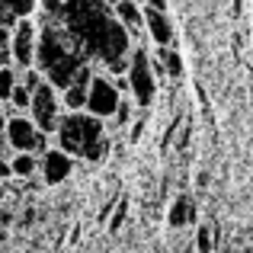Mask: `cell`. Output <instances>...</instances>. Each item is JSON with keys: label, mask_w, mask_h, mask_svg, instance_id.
<instances>
[{"label": "cell", "mask_w": 253, "mask_h": 253, "mask_svg": "<svg viewBox=\"0 0 253 253\" xmlns=\"http://www.w3.org/2000/svg\"><path fill=\"white\" fill-rule=\"evenodd\" d=\"M64 29L84 45V51L109 68L112 61L131 55V42L122 23L116 19L106 0H64V10L58 16Z\"/></svg>", "instance_id": "obj_1"}, {"label": "cell", "mask_w": 253, "mask_h": 253, "mask_svg": "<svg viewBox=\"0 0 253 253\" xmlns=\"http://www.w3.org/2000/svg\"><path fill=\"white\" fill-rule=\"evenodd\" d=\"M90 64V55L84 51V45L64 29L61 19L45 23L39 29V48H36V68L45 74V81L58 90L74 84V77L81 74V68Z\"/></svg>", "instance_id": "obj_2"}, {"label": "cell", "mask_w": 253, "mask_h": 253, "mask_svg": "<svg viewBox=\"0 0 253 253\" xmlns=\"http://www.w3.org/2000/svg\"><path fill=\"white\" fill-rule=\"evenodd\" d=\"M103 122L106 119L93 116V112H68V116H61V122H58V148L68 151L71 157H84V151L90 148L93 141H99V138H106L103 131Z\"/></svg>", "instance_id": "obj_3"}, {"label": "cell", "mask_w": 253, "mask_h": 253, "mask_svg": "<svg viewBox=\"0 0 253 253\" xmlns=\"http://www.w3.org/2000/svg\"><path fill=\"white\" fill-rule=\"evenodd\" d=\"M128 86L138 106H154L157 96V74H154V61L144 48H131V61H128Z\"/></svg>", "instance_id": "obj_4"}, {"label": "cell", "mask_w": 253, "mask_h": 253, "mask_svg": "<svg viewBox=\"0 0 253 253\" xmlns=\"http://www.w3.org/2000/svg\"><path fill=\"white\" fill-rule=\"evenodd\" d=\"M61 106H64L61 103V90L45 81L42 86H36V90H32L29 116H32V122H36L45 135H55V131H58V122H61Z\"/></svg>", "instance_id": "obj_5"}, {"label": "cell", "mask_w": 253, "mask_h": 253, "mask_svg": "<svg viewBox=\"0 0 253 253\" xmlns=\"http://www.w3.org/2000/svg\"><path fill=\"white\" fill-rule=\"evenodd\" d=\"M6 138H10L13 151H32V154H45V131L39 128L36 122H32V116H13L6 119Z\"/></svg>", "instance_id": "obj_6"}, {"label": "cell", "mask_w": 253, "mask_h": 253, "mask_svg": "<svg viewBox=\"0 0 253 253\" xmlns=\"http://www.w3.org/2000/svg\"><path fill=\"white\" fill-rule=\"evenodd\" d=\"M36 48H39V29L29 16H23L13 29V45H10V55L16 68H36Z\"/></svg>", "instance_id": "obj_7"}, {"label": "cell", "mask_w": 253, "mask_h": 253, "mask_svg": "<svg viewBox=\"0 0 253 253\" xmlns=\"http://www.w3.org/2000/svg\"><path fill=\"white\" fill-rule=\"evenodd\" d=\"M119 103H122V90H119L112 81H106L103 74L93 77L90 99H86V112H93V116H99V119H112L116 109H119Z\"/></svg>", "instance_id": "obj_8"}, {"label": "cell", "mask_w": 253, "mask_h": 253, "mask_svg": "<svg viewBox=\"0 0 253 253\" xmlns=\"http://www.w3.org/2000/svg\"><path fill=\"white\" fill-rule=\"evenodd\" d=\"M39 173H42V183L58 186L74 173V157L61 148H48L42 157H39Z\"/></svg>", "instance_id": "obj_9"}, {"label": "cell", "mask_w": 253, "mask_h": 253, "mask_svg": "<svg viewBox=\"0 0 253 253\" xmlns=\"http://www.w3.org/2000/svg\"><path fill=\"white\" fill-rule=\"evenodd\" d=\"M93 77H96V71L86 64V68H81V74L74 77V84L61 90V103H64V109H68V112H84V109H86V99H90V84H93Z\"/></svg>", "instance_id": "obj_10"}, {"label": "cell", "mask_w": 253, "mask_h": 253, "mask_svg": "<svg viewBox=\"0 0 253 253\" xmlns=\"http://www.w3.org/2000/svg\"><path fill=\"white\" fill-rule=\"evenodd\" d=\"M144 29L154 45H173V36H176L167 10H154V6H144Z\"/></svg>", "instance_id": "obj_11"}, {"label": "cell", "mask_w": 253, "mask_h": 253, "mask_svg": "<svg viewBox=\"0 0 253 253\" xmlns=\"http://www.w3.org/2000/svg\"><path fill=\"white\" fill-rule=\"evenodd\" d=\"M112 13L125 29H141L144 26V6L138 0H119V3H112Z\"/></svg>", "instance_id": "obj_12"}, {"label": "cell", "mask_w": 253, "mask_h": 253, "mask_svg": "<svg viewBox=\"0 0 253 253\" xmlns=\"http://www.w3.org/2000/svg\"><path fill=\"white\" fill-rule=\"evenodd\" d=\"M192 221V199L189 196H176L167 211V224L170 228H186Z\"/></svg>", "instance_id": "obj_13"}, {"label": "cell", "mask_w": 253, "mask_h": 253, "mask_svg": "<svg viewBox=\"0 0 253 253\" xmlns=\"http://www.w3.org/2000/svg\"><path fill=\"white\" fill-rule=\"evenodd\" d=\"M157 61L164 64L167 77H183V55L173 45H157Z\"/></svg>", "instance_id": "obj_14"}, {"label": "cell", "mask_w": 253, "mask_h": 253, "mask_svg": "<svg viewBox=\"0 0 253 253\" xmlns=\"http://www.w3.org/2000/svg\"><path fill=\"white\" fill-rule=\"evenodd\" d=\"M10 164H13V176L29 179V176H36V173H39V161H36V154H32V151H19Z\"/></svg>", "instance_id": "obj_15"}, {"label": "cell", "mask_w": 253, "mask_h": 253, "mask_svg": "<svg viewBox=\"0 0 253 253\" xmlns=\"http://www.w3.org/2000/svg\"><path fill=\"white\" fill-rule=\"evenodd\" d=\"M16 84H19L16 68H13V64H0V103H10Z\"/></svg>", "instance_id": "obj_16"}, {"label": "cell", "mask_w": 253, "mask_h": 253, "mask_svg": "<svg viewBox=\"0 0 253 253\" xmlns=\"http://www.w3.org/2000/svg\"><path fill=\"white\" fill-rule=\"evenodd\" d=\"M106 157H109V141H106V138H99V141H93L90 148L84 151L81 161H86V164H103Z\"/></svg>", "instance_id": "obj_17"}, {"label": "cell", "mask_w": 253, "mask_h": 253, "mask_svg": "<svg viewBox=\"0 0 253 253\" xmlns=\"http://www.w3.org/2000/svg\"><path fill=\"white\" fill-rule=\"evenodd\" d=\"M215 247V231H211V224H199L196 231V253H211Z\"/></svg>", "instance_id": "obj_18"}, {"label": "cell", "mask_w": 253, "mask_h": 253, "mask_svg": "<svg viewBox=\"0 0 253 253\" xmlns=\"http://www.w3.org/2000/svg\"><path fill=\"white\" fill-rule=\"evenodd\" d=\"M125 215H128V199H125V196H119L116 209H112V218L106 221V224H109V231H122V224H125Z\"/></svg>", "instance_id": "obj_19"}, {"label": "cell", "mask_w": 253, "mask_h": 253, "mask_svg": "<svg viewBox=\"0 0 253 253\" xmlns=\"http://www.w3.org/2000/svg\"><path fill=\"white\" fill-rule=\"evenodd\" d=\"M0 3H6V6H10V10L19 16V19H23V16H32V13H36L39 0H0Z\"/></svg>", "instance_id": "obj_20"}, {"label": "cell", "mask_w": 253, "mask_h": 253, "mask_svg": "<svg viewBox=\"0 0 253 253\" xmlns=\"http://www.w3.org/2000/svg\"><path fill=\"white\" fill-rule=\"evenodd\" d=\"M10 103L16 106V109H29V103H32V90L26 86L23 81L16 84V90H13V96H10Z\"/></svg>", "instance_id": "obj_21"}, {"label": "cell", "mask_w": 253, "mask_h": 253, "mask_svg": "<svg viewBox=\"0 0 253 253\" xmlns=\"http://www.w3.org/2000/svg\"><path fill=\"white\" fill-rule=\"evenodd\" d=\"M128 122H131V106H128V99L122 96V103H119L116 116H112V125H116V128H125Z\"/></svg>", "instance_id": "obj_22"}, {"label": "cell", "mask_w": 253, "mask_h": 253, "mask_svg": "<svg viewBox=\"0 0 253 253\" xmlns=\"http://www.w3.org/2000/svg\"><path fill=\"white\" fill-rule=\"evenodd\" d=\"M39 6H42L51 19H58V16H61V10H64V0H39Z\"/></svg>", "instance_id": "obj_23"}, {"label": "cell", "mask_w": 253, "mask_h": 253, "mask_svg": "<svg viewBox=\"0 0 253 253\" xmlns=\"http://www.w3.org/2000/svg\"><path fill=\"white\" fill-rule=\"evenodd\" d=\"M144 122H148L144 116L131 122V131H128V141H131V144H138V141H141V135H144Z\"/></svg>", "instance_id": "obj_24"}, {"label": "cell", "mask_w": 253, "mask_h": 253, "mask_svg": "<svg viewBox=\"0 0 253 253\" xmlns=\"http://www.w3.org/2000/svg\"><path fill=\"white\" fill-rule=\"evenodd\" d=\"M6 176H13V164L10 161H0V179H6Z\"/></svg>", "instance_id": "obj_25"}, {"label": "cell", "mask_w": 253, "mask_h": 253, "mask_svg": "<svg viewBox=\"0 0 253 253\" xmlns=\"http://www.w3.org/2000/svg\"><path fill=\"white\" fill-rule=\"evenodd\" d=\"M144 6H154V10H167V0H144Z\"/></svg>", "instance_id": "obj_26"}, {"label": "cell", "mask_w": 253, "mask_h": 253, "mask_svg": "<svg viewBox=\"0 0 253 253\" xmlns=\"http://www.w3.org/2000/svg\"><path fill=\"white\" fill-rule=\"evenodd\" d=\"M3 131H6V119L0 116V135H3Z\"/></svg>", "instance_id": "obj_27"}, {"label": "cell", "mask_w": 253, "mask_h": 253, "mask_svg": "<svg viewBox=\"0 0 253 253\" xmlns=\"http://www.w3.org/2000/svg\"><path fill=\"white\" fill-rule=\"evenodd\" d=\"M106 3H109V6H112V3H119V0H106Z\"/></svg>", "instance_id": "obj_28"}, {"label": "cell", "mask_w": 253, "mask_h": 253, "mask_svg": "<svg viewBox=\"0 0 253 253\" xmlns=\"http://www.w3.org/2000/svg\"><path fill=\"white\" fill-rule=\"evenodd\" d=\"M183 253H192V250H183Z\"/></svg>", "instance_id": "obj_29"}]
</instances>
